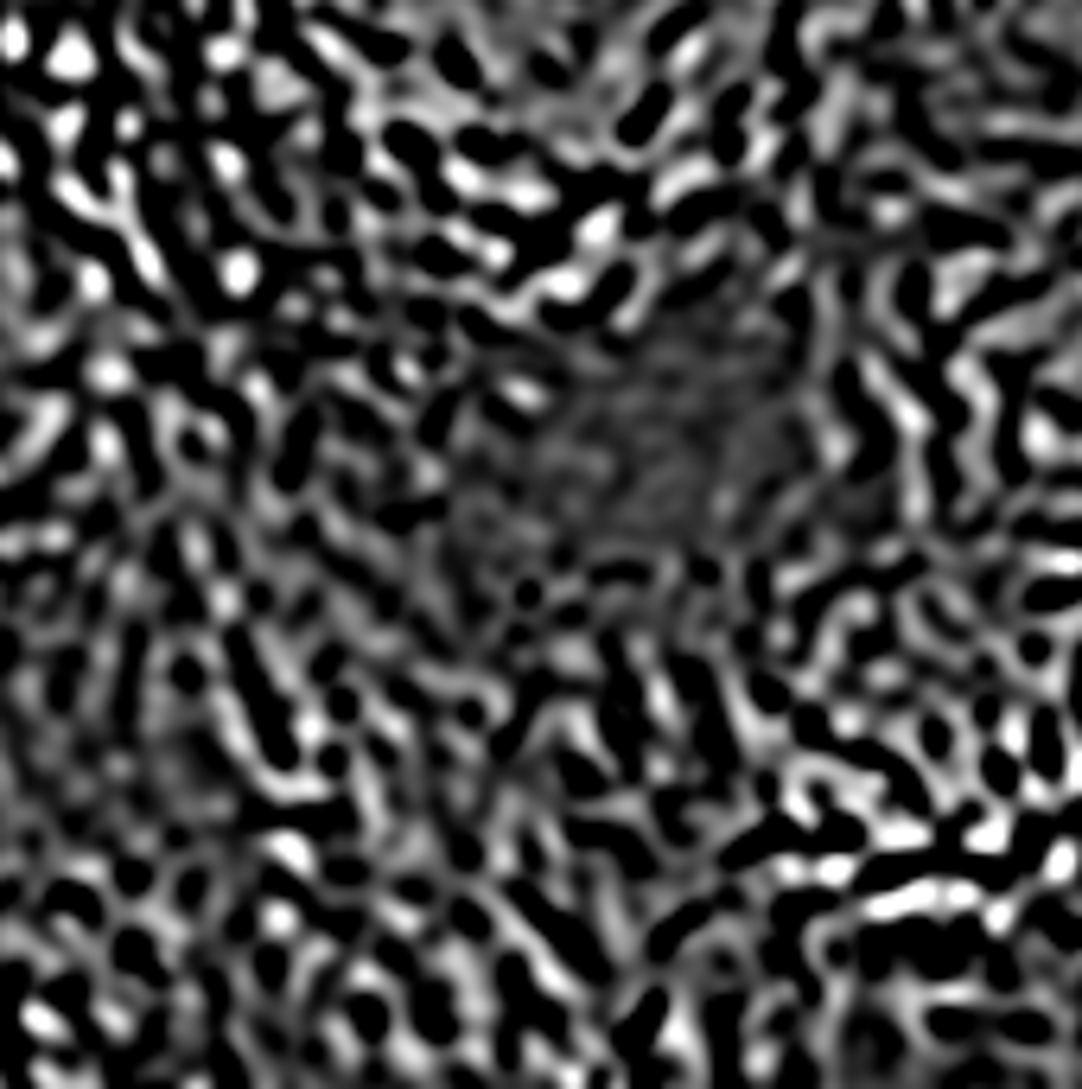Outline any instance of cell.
Returning a JSON list of instances; mask_svg holds the SVG:
<instances>
[{
	"label": "cell",
	"mask_w": 1082,
	"mask_h": 1089,
	"mask_svg": "<svg viewBox=\"0 0 1082 1089\" xmlns=\"http://www.w3.org/2000/svg\"><path fill=\"white\" fill-rule=\"evenodd\" d=\"M1032 758H1038V771L1044 777H1063V733H1057V720L1051 714H1038V726H1032Z\"/></svg>",
	"instance_id": "6da1fadb"
},
{
	"label": "cell",
	"mask_w": 1082,
	"mask_h": 1089,
	"mask_svg": "<svg viewBox=\"0 0 1082 1089\" xmlns=\"http://www.w3.org/2000/svg\"><path fill=\"white\" fill-rule=\"evenodd\" d=\"M662 109H669V90H650L631 115H624V141H631V147H637V141H650V134H656V121H662Z\"/></svg>",
	"instance_id": "7a4b0ae2"
},
{
	"label": "cell",
	"mask_w": 1082,
	"mask_h": 1089,
	"mask_svg": "<svg viewBox=\"0 0 1082 1089\" xmlns=\"http://www.w3.org/2000/svg\"><path fill=\"white\" fill-rule=\"evenodd\" d=\"M923 873V860L917 854H904V860H879L866 879H860V892H892V886H904V879H917Z\"/></svg>",
	"instance_id": "3957f363"
},
{
	"label": "cell",
	"mask_w": 1082,
	"mask_h": 1089,
	"mask_svg": "<svg viewBox=\"0 0 1082 1089\" xmlns=\"http://www.w3.org/2000/svg\"><path fill=\"white\" fill-rule=\"evenodd\" d=\"M1038 924L1057 937V949H1082V918H1070L1063 905H1044V911H1038Z\"/></svg>",
	"instance_id": "277c9868"
},
{
	"label": "cell",
	"mask_w": 1082,
	"mask_h": 1089,
	"mask_svg": "<svg viewBox=\"0 0 1082 1089\" xmlns=\"http://www.w3.org/2000/svg\"><path fill=\"white\" fill-rule=\"evenodd\" d=\"M1000 1032H1006V1039H1019V1045H1044V1039H1051V1019H1038V1013H1006Z\"/></svg>",
	"instance_id": "5b68a950"
},
{
	"label": "cell",
	"mask_w": 1082,
	"mask_h": 1089,
	"mask_svg": "<svg viewBox=\"0 0 1082 1089\" xmlns=\"http://www.w3.org/2000/svg\"><path fill=\"white\" fill-rule=\"evenodd\" d=\"M981 777H987V790H1000V797H1012V790H1019V765H1012V758H1000V752L981 758Z\"/></svg>",
	"instance_id": "8992f818"
},
{
	"label": "cell",
	"mask_w": 1082,
	"mask_h": 1089,
	"mask_svg": "<svg viewBox=\"0 0 1082 1089\" xmlns=\"http://www.w3.org/2000/svg\"><path fill=\"white\" fill-rule=\"evenodd\" d=\"M656 1026H662V1000H650V1007H637V1013H631V1026H624V1045H631V1051H637V1045H650V1039H656Z\"/></svg>",
	"instance_id": "52a82bcc"
},
{
	"label": "cell",
	"mask_w": 1082,
	"mask_h": 1089,
	"mask_svg": "<svg viewBox=\"0 0 1082 1089\" xmlns=\"http://www.w3.org/2000/svg\"><path fill=\"white\" fill-rule=\"evenodd\" d=\"M930 1026L942 1039H974V1032H981V1013H930Z\"/></svg>",
	"instance_id": "ba28073f"
},
{
	"label": "cell",
	"mask_w": 1082,
	"mask_h": 1089,
	"mask_svg": "<svg viewBox=\"0 0 1082 1089\" xmlns=\"http://www.w3.org/2000/svg\"><path fill=\"white\" fill-rule=\"evenodd\" d=\"M624 293H631V268H612V274H605V287L592 293V313H605V306H618Z\"/></svg>",
	"instance_id": "9c48e42d"
},
{
	"label": "cell",
	"mask_w": 1082,
	"mask_h": 1089,
	"mask_svg": "<svg viewBox=\"0 0 1082 1089\" xmlns=\"http://www.w3.org/2000/svg\"><path fill=\"white\" fill-rule=\"evenodd\" d=\"M561 771L573 777L567 790H592V797H599V790H605V771H599V765H580V758H561Z\"/></svg>",
	"instance_id": "30bf717a"
},
{
	"label": "cell",
	"mask_w": 1082,
	"mask_h": 1089,
	"mask_svg": "<svg viewBox=\"0 0 1082 1089\" xmlns=\"http://www.w3.org/2000/svg\"><path fill=\"white\" fill-rule=\"evenodd\" d=\"M860 835H866V828L853 822V816H834L828 835H822V847H860Z\"/></svg>",
	"instance_id": "8fae6325"
},
{
	"label": "cell",
	"mask_w": 1082,
	"mask_h": 1089,
	"mask_svg": "<svg viewBox=\"0 0 1082 1089\" xmlns=\"http://www.w3.org/2000/svg\"><path fill=\"white\" fill-rule=\"evenodd\" d=\"M688 26H701V7H682V13H669V26H662V32H656V39H650V45L662 51V45H669V39H682V32H688Z\"/></svg>",
	"instance_id": "7c38bea8"
},
{
	"label": "cell",
	"mask_w": 1082,
	"mask_h": 1089,
	"mask_svg": "<svg viewBox=\"0 0 1082 1089\" xmlns=\"http://www.w3.org/2000/svg\"><path fill=\"white\" fill-rule=\"evenodd\" d=\"M351 1019H357L363 1032H370V1039H382V1026H389V1013H382L376 1000H351Z\"/></svg>",
	"instance_id": "4fadbf2b"
},
{
	"label": "cell",
	"mask_w": 1082,
	"mask_h": 1089,
	"mask_svg": "<svg viewBox=\"0 0 1082 1089\" xmlns=\"http://www.w3.org/2000/svg\"><path fill=\"white\" fill-rule=\"evenodd\" d=\"M923 746H930L936 758H949V752H955V733H949L942 720H923Z\"/></svg>",
	"instance_id": "5bb4252c"
}]
</instances>
